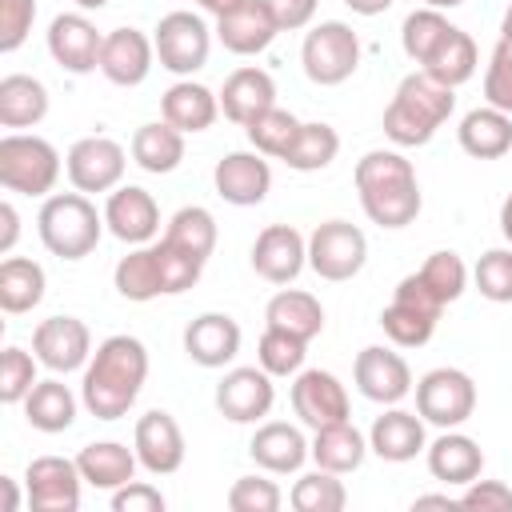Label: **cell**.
<instances>
[{"mask_svg": "<svg viewBox=\"0 0 512 512\" xmlns=\"http://www.w3.org/2000/svg\"><path fill=\"white\" fill-rule=\"evenodd\" d=\"M0 488H4V512H20V492H16V480H12V476H0Z\"/></svg>", "mask_w": 512, "mask_h": 512, "instance_id": "59", "label": "cell"}, {"mask_svg": "<svg viewBox=\"0 0 512 512\" xmlns=\"http://www.w3.org/2000/svg\"><path fill=\"white\" fill-rule=\"evenodd\" d=\"M368 448L388 460V464H408L428 448V432H424V416L388 404V412H380L368 428Z\"/></svg>", "mask_w": 512, "mask_h": 512, "instance_id": "24", "label": "cell"}, {"mask_svg": "<svg viewBox=\"0 0 512 512\" xmlns=\"http://www.w3.org/2000/svg\"><path fill=\"white\" fill-rule=\"evenodd\" d=\"M460 508H476V512H512V488L504 480H472L464 484V492L456 496Z\"/></svg>", "mask_w": 512, "mask_h": 512, "instance_id": "53", "label": "cell"}, {"mask_svg": "<svg viewBox=\"0 0 512 512\" xmlns=\"http://www.w3.org/2000/svg\"><path fill=\"white\" fill-rule=\"evenodd\" d=\"M44 116H48L44 80H36L28 72H8L0 80V128H8V132L36 128Z\"/></svg>", "mask_w": 512, "mask_h": 512, "instance_id": "34", "label": "cell"}, {"mask_svg": "<svg viewBox=\"0 0 512 512\" xmlns=\"http://www.w3.org/2000/svg\"><path fill=\"white\" fill-rule=\"evenodd\" d=\"M416 412L424 424L460 428L476 412V384L464 368H432L416 380Z\"/></svg>", "mask_w": 512, "mask_h": 512, "instance_id": "10", "label": "cell"}, {"mask_svg": "<svg viewBox=\"0 0 512 512\" xmlns=\"http://www.w3.org/2000/svg\"><path fill=\"white\" fill-rule=\"evenodd\" d=\"M104 212H96V204L84 192H52L40 204L36 216V232L40 244L60 256V260H84L96 252L100 236H104Z\"/></svg>", "mask_w": 512, "mask_h": 512, "instance_id": "4", "label": "cell"}, {"mask_svg": "<svg viewBox=\"0 0 512 512\" xmlns=\"http://www.w3.org/2000/svg\"><path fill=\"white\" fill-rule=\"evenodd\" d=\"M456 24L440 12V8H416V12H408L404 16V24H400V48H404V56L412 60V64H428V56L440 48V40L452 32Z\"/></svg>", "mask_w": 512, "mask_h": 512, "instance_id": "42", "label": "cell"}, {"mask_svg": "<svg viewBox=\"0 0 512 512\" xmlns=\"http://www.w3.org/2000/svg\"><path fill=\"white\" fill-rule=\"evenodd\" d=\"M36 20V0H0V52H16Z\"/></svg>", "mask_w": 512, "mask_h": 512, "instance_id": "52", "label": "cell"}, {"mask_svg": "<svg viewBox=\"0 0 512 512\" xmlns=\"http://www.w3.org/2000/svg\"><path fill=\"white\" fill-rule=\"evenodd\" d=\"M300 124H304V120H296L288 108L272 104V108H268V112H260L252 124H244V136H248V144H252L260 156L284 160V152L292 148V140H296Z\"/></svg>", "mask_w": 512, "mask_h": 512, "instance_id": "43", "label": "cell"}, {"mask_svg": "<svg viewBox=\"0 0 512 512\" xmlns=\"http://www.w3.org/2000/svg\"><path fill=\"white\" fill-rule=\"evenodd\" d=\"M412 508H456V496H448V492H440V496H416Z\"/></svg>", "mask_w": 512, "mask_h": 512, "instance_id": "60", "label": "cell"}, {"mask_svg": "<svg viewBox=\"0 0 512 512\" xmlns=\"http://www.w3.org/2000/svg\"><path fill=\"white\" fill-rule=\"evenodd\" d=\"M264 324L280 328V332H292V336L312 344L324 332V304L312 292H304V288H280L264 304Z\"/></svg>", "mask_w": 512, "mask_h": 512, "instance_id": "35", "label": "cell"}, {"mask_svg": "<svg viewBox=\"0 0 512 512\" xmlns=\"http://www.w3.org/2000/svg\"><path fill=\"white\" fill-rule=\"evenodd\" d=\"M212 184H216V196L224 204H232V208H256L272 192L268 156H260L256 148L252 152H228V156L216 160Z\"/></svg>", "mask_w": 512, "mask_h": 512, "instance_id": "21", "label": "cell"}, {"mask_svg": "<svg viewBox=\"0 0 512 512\" xmlns=\"http://www.w3.org/2000/svg\"><path fill=\"white\" fill-rule=\"evenodd\" d=\"M284 504V492L268 476H240L228 488V508L232 512H276Z\"/></svg>", "mask_w": 512, "mask_h": 512, "instance_id": "50", "label": "cell"}, {"mask_svg": "<svg viewBox=\"0 0 512 512\" xmlns=\"http://www.w3.org/2000/svg\"><path fill=\"white\" fill-rule=\"evenodd\" d=\"M276 104V80L272 72L256 68V64H244L236 72L224 76V88H220V112L232 120V124H252L260 112H268Z\"/></svg>", "mask_w": 512, "mask_h": 512, "instance_id": "27", "label": "cell"}, {"mask_svg": "<svg viewBox=\"0 0 512 512\" xmlns=\"http://www.w3.org/2000/svg\"><path fill=\"white\" fill-rule=\"evenodd\" d=\"M132 160H136L144 172H152V176L176 172L180 160H184V132L172 128L164 116L152 120V124H140V128L132 132Z\"/></svg>", "mask_w": 512, "mask_h": 512, "instance_id": "36", "label": "cell"}, {"mask_svg": "<svg viewBox=\"0 0 512 512\" xmlns=\"http://www.w3.org/2000/svg\"><path fill=\"white\" fill-rule=\"evenodd\" d=\"M308 444L312 440H304V432L296 424H288V420H264L252 432V440H248V456L268 476H292V472L304 468V460H312L308 456Z\"/></svg>", "mask_w": 512, "mask_h": 512, "instance_id": "25", "label": "cell"}, {"mask_svg": "<svg viewBox=\"0 0 512 512\" xmlns=\"http://www.w3.org/2000/svg\"><path fill=\"white\" fill-rule=\"evenodd\" d=\"M44 268L32 256H4L0 260V308L8 316H24L44 300Z\"/></svg>", "mask_w": 512, "mask_h": 512, "instance_id": "37", "label": "cell"}, {"mask_svg": "<svg viewBox=\"0 0 512 512\" xmlns=\"http://www.w3.org/2000/svg\"><path fill=\"white\" fill-rule=\"evenodd\" d=\"M32 352L56 376L84 372V364L92 360V332L80 316H48L32 328Z\"/></svg>", "mask_w": 512, "mask_h": 512, "instance_id": "12", "label": "cell"}, {"mask_svg": "<svg viewBox=\"0 0 512 512\" xmlns=\"http://www.w3.org/2000/svg\"><path fill=\"white\" fill-rule=\"evenodd\" d=\"M444 304L432 296V288L408 272L396 288H392V304L380 312V328L396 348H424L440 324Z\"/></svg>", "mask_w": 512, "mask_h": 512, "instance_id": "6", "label": "cell"}, {"mask_svg": "<svg viewBox=\"0 0 512 512\" xmlns=\"http://www.w3.org/2000/svg\"><path fill=\"white\" fill-rule=\"evenodd\" d=\"M352 380H356V392L372 404H400L416 388L408 360L396 348H384V344H368V348L356 352Z\"/></svg>", "mask_w": 512, "mask_h": 512, "instance_id": "14", "label": "cell"}, {"mask_svg": "<svg viewBox=\"0 0 512 512\" xmlns=\"http://www.w3.org/2000/svg\"><path fill=\"white\" fill-rule=\"evenodd\" d=\"M472 284L484 300L512 304V248H488L472 268Z\"/></svg>", "mask_w": 512, "mask_h": 512, "instance_id": "47", "label": "cell"}, {"mask_svg": "<svg viewBox=\"0 0 512 512\" xmlns=\"http://www.w3.org/2000/svg\"><path fill=\"white\" fill-rule=\"evenodd\" d=\"M132 448H136V460H140V468L148 476H172V472H180L184 452H188L176 416L164 412V408H152V412H144L136 420Z\"/></svg>", "mask_w": 512, "mask_h": 512, "instance_id": "19", "label": "cell"}, {"mask_svg": "<svg viewBox=\"0 0 512 512\" xmlns=\"http://www.w3.org/2000/svg\"><path fill=\"white\" fill-rule=\"evenodd\" d=\"M196 8H204L208 16H224V12H232V8H240L244 0H192Z\"/></svg>", "mask_w": 512, "mask_h": 512, "instance_id": "58", "label": "cell"}, {"mask_svg": "<svg viewBox=\"0 0 512 512\" xmlns=\"http://www.w3.org/2000/svg\"><path fill=\"white\" fill-rule=\"evenodd\" d=\"M424 460H428L432 480L456 484V488L472 484V480L484 472V452H480V444H476L472 436L456 432V428H440V436L424 448Z\"/></svg>", "mask_w": 512, "mask_h": 512, "instance_id": "28", "label": "cell"}, {"mask_svg": "<svg viewBox=\"0 0 512 512\" xmlns=\"http://www.w3.org/2000/svg\"><path fill=\"white\" fill-rule=\"evenodd\" d=\"M452 108H456V88L416 68L396 84L384 108V136L396 148H424L440 132V124L452 116Z\"/></svg>", "mask_w": 512, "mask_h": 512, "instance_id": "3", "label": "cell"}, {"mask_svg": "<svg viewBox=\"0 0 512 512\" xmlns=\"http://www.w3.org/2000/svg\"><path fill=\"white\" fill-rule=\"evenodd\" d=\"M292 412L300 416V424H308L312 432L336 420H348V392L340 384V376H332L328 368H300L292 380Z\"/></svg>", "mask_w": 512, "mask_h": 512, "instance_id": "18", "label": "cell"}, {"mask_svg": "<svg viewBox=\"0 0 512 512\" xmlns=\"http://www.w3.org/2000/svg\"><path fill=\"white\" fill-rule=\"evenodd\" d=\"M108 504H112V512H164V492L156 488V484H148V480H128V484H120L116 492H108Z\"/></svg>", "mask_w": 512, "mask_h": 512, "instance_id": "54", "label": "cell"}, {"mask_svg": "<svg viewBox=\"0 0 512 512\" xmlns=\"http://www.w3.org/2000/svg\"><path fill=\"white\" fill-rule=\"evenodd\" d=\"M352 180H356L364 216L380 228H408L424 208L416 168L400 148L364 152L352 168Z\"/></svg>", "mask_w": 512, "mask_h": 512, "instance_id": "2", "label": "cell"}, {"mask_svg": "<svg viewBox=\"0 0 512 512\" xmlns=\"http://www.w3.org/2000/svg\"><path fill=\"white\" fill-rule=\"evenodd\" d=\"M500 232H504V240L512 244V192H508L504 204H500Z\"/></svg>", "mask_w": 512, "mask_h": 512, "instance_id": "61", "label": "cell"}, {"mask_svg": "<svg viewBox=\"0 0 512 512\" xmlns=\"http://www.w3.org/2000/svg\"><path fill=\"white\" fill-rule=\"evenodd\" d=\"M160 116L180 128L184 136H196V132H208L220 116V96L204 84H196L192 76H180L164 96H160Z\"/></svg>", "mask_w": 512, "mask_h": 512, "instance_id": "29", "label": "cell"}, {"mask_svg": "<svg viewBox=\"0 0 512 512\" xmlns=\"http://www.w3.org/2000/svg\"><path fill=\"white\" fill-rule=\"evenodd\" d=\"M104 224H108V232H112L120 244H128V248L152 244L156 232H160V204H156V196H152L148 188H140V184H120V188H112L108 200H104Z\"/></svg>", "mask_w": 512, "mask_h": 512, "instance_id": "17", "label": "cell"}, {"mask_svg": "<svg viewBox=\"0 0 512 512\" xmlns=\"http://www.w3.org/2000/svg\"><path fill=\"white\" fill-rule=\"evenodd\" d=\"M368 264V236L352 224V220H324L312 228L308 236V268L328 280V284H344L352 276H360Z\"/></svg>", "mask_w": 512, "mask_h": 512, "instance_id": "8", "label": "cell"}, {"mask_svg": "<svg viewBox=\"0 0 512 512\" xmlns=\"http://www.w3.org/2000/svg\"><path fill=\"white\" fill-rule=\"evenodd\" d=\"M112 284H116V292H120L124 300H132V304H148V300L164 296L156 244H136L128 256H120V264L112 268Z\"/></svg>", "mask_w": 512, "mask_h": 512, "instance_id": "38", "label": "cell"}, {"mask_svg": "<svg viewBox=\"0 0 512 512\" xmlns=\"http://www.w3.org/2000/svg\"><path fill=\"white\" fill-rule=\"evenodd\" d=\"M424 4H428V8H440V12H444V8H460L464 0H424Z\"/></svg>", "mask_w": 512, "mask_h": 512, "instance_id": "64", "label": "cell"}, {"mask_svg": "<svg viewBox=\"0 0 512 512\" xmlns=\"http://www.w3.org/2000/svg\"><path fill=\"white\" fill-rule=\"evenodd\" d=\"M336 152H340V132L324 120H308V124H300L292 148L284 152V164L292 172H320L336 160Z\"/></svg>", "mask_w": 512, "mask_h": 512, "instance_id": "41", "label": "cell"}, {"mask_svg": "<svg viewBox=\"0 0 512 512\" xmlns=\"http://www.w3.org/2000/svg\"><path fill=\"white\" fill-rule=\"evenodd\" d=\"M476 64H480L476 40H472L464 28H452V32L440 40V48L428 56L424 72L436 76V80L448 84V88H460V84H468V80L476 76Z\"/></svg>", "mask_w": 512, "mask_h": 512, "instance_id": "40", "label": "cell"}, {"mask_svg": "<svg viewBox=\"0 0 512 512\" xmlns=\"http://www.w3.org/2000/svg\"><path fill=\"white\" fill-rule=\"evenodd\" d=\"M152 44H156L160 68H168L172 76H192L208 64L212 28L204 24V16H196L188 8H176V12L160 16V24L152 28Z\"/></svg>", "mask_w": 512, "mask_h": 512, "instance_id": "9", "label": "cell"}, {"mask_svg": "<svg viewBox=\"0 0 512 512\" xmlns=\"http://www.w3.org/2000/svg\"><path fill=\"white\" fill-rule=\"evenodd\" d=\"M304 356H308V340L280 332V328H264V336L256 344V364L268 376H296L304 368Z\"/></svg>", "mask_w": 512, "mask_h": 512, "instance_id": "46", "label": "cell"}, {"mask_svg": "<svg viewBox=\"0 0 512 512\" xmlns=\"http://www.w3.org/2000/svg\"><path fill=\"white\" fill-rule=\"evenodd\" d=\"M300 64L312 84L336 88L360 68V36L344 20H320L300 44Z\"/></svg>", "mask_w": 512, "mask_h": 512, "instance_id": "7", "label": "cell"}, {"mask_svg": "<svg viewBox=\"0 0 512 512\" xmlns=\"http://www.w3.org/2000/svg\"><path fill=\"white\" fill-rule=\"evenodd\" d=\"M216 40L232 52V56H256L264 52L276 36H280V24L268 8V0H244L240 8L216 16Z\"/></svg>", "mask_w": 512, "mask_h": 512, "instance_id": "23", "label": "cell"}, {"mask_svg": "<svg viewBox=\"0 0 512 512\" xmlns=\"http://www.w3.org/2000/svg\"><path fill=\"white\" fill-rule=\"evenodd\" d=\"M148 380V348L144 340L116 332L96 344L92 360L84 364L80 380V404L96 420H120L140 400V388Z\"/></svg>", "mask_w": 512, "mask_h": 512, "instance_id": "1", "label": "cell"}, {"mask_svg": "<svg viewBox=\"0 0 512 512\" xmlns=\"http://www.w3.org/2000/svg\"><path fill=\"white\" fill-rule=\"evenodd\" d=\"M100 44L104 32H96L84 12H60L48 24V56L72 76H88L100 68Z\"/></svg>", "mask_w": 512, "mask_h": 512, "instance_id": "20", "label": "cell"}, {"mask_svg": "<svg viewBox=\"0 0 512 512\" xmlns=\"http://www.w3.org/2000/svg\"><path fill=\"white\" fill-rule=\"evenodd\" d=\"M60 180V152L36 132L0 136V184L16 196H52Z\"/></svg>", "mask_w": 512, "mask_h": 512, "instance_id": "5", "label": "cell"}, {"mask_svg": "<svg viewBox=\"0 0 512 512\" xmlns=\"http://www.w3.org/2000/svg\"><path fill=\"white\" fill-rule=\"evenodd\" d=\"M72 4H76L80 12H100V8L108 4V0H72Z\"/></svg>", "mask_w": 512, "mask_h": 512, "instance_id": "63", "label": "cell"}, {"mask_svg": "<svg viewBox=\"0 0 512 512\" xmlns=\"http://www.w3.org/2000/svg\"><path fill=\"white\" fill-rule=\"evenodd\" d=\"M268 8H272V16H276L280 32H300V28H308L312 16H316V0H268Z\"/></svg>", "mask_w": 512, "mask_h": 512, "instance_id": "55", "label": "cell"}, {"mask_svg": "<svg viewBox=\"0 0 512 512\" xmlns=\"http://www.w3.org/2000/svg\"><path fill=\"white\" fill-rule=\"evenodd\" d=\"M124 168H128V152H124V144L112 140V136H80V140L68 148V156H64L68 184H72L76 192H84V196L120 188Z\"/></svg>", "mask_w": 512, "mask_h": 512, "instance_id": "11", "label": "cell"}, {"mask_svg": "<svg viewBox=\"0 0 512 512\" xmlns=\"http://www.w3.org/2000/svg\"><path fill=\"white\" fill-rule=\"evenodd\" d=\"M288 504L296 512H340L348 504V492H344V480L336 472L316 468V472L296 476V484L288 492Z\"/></svg>", "mask_w": 512, "mask_h": 512, "instance_id": "44", "label": "cell"}, {"mask_svg": "<svg viewBox=\"0 0 512 512\" xmlns=\"http://www.w3.org/2000/svg\"><path fill=\"white\" fill-rule=\"evenodd\" d=\"M76 392L52 372L48 380H36L32 384V392L24 396V420L36 428V432H48V436H56V432H68L72 424H76Z\"/></svg>", "mask_w": 512, "mask_h": 512, "instance_id": "33", "label": "cell"}, {"mask_svg": "<svg viewBox=\"0 0 512 512\" xmlns=\"http://www.w3.org/2000/svg\"><path fill=\"white\" fill-rule=\"evenodd\" d=\"M356 16H380V12H388L392 8V0H344Z\"/></svg>", "mask_w": 512, "mask_h": 512, "instance_id": "57", "label": "cell"}, {"mask_svg": "<svg viewBox=\"0 0 512 512\" xmlns=\"http://www.w3.org/2000/svg\"><path fill=\"white\" fill-rule=\"evenodd\" d=\"M456 140L472 160H500L512 152V116L492 104L472 108V112H464Z\"/></svg>", "mask_w": 512, "mask_h": 512, "instance_id": "32", "label": "cell"}, {"mask_svg": "<svg viewBox=\"0 0 512 512\" xmlns=\"http://www.w3.org/2000/svg\"><path fill=\"white\" fill-rule=\"evenodd\" d=\"M276 376H268L260 364L228 368L216 384V412L232 424H260L276 404Z\"/></svg>", "mask_w": 512, "mask_h": 512, "instance_id": "13", "label": "cell"}, {"mask_svg": "<svg viewBox=\"0 0 512 512\" xmlns=\"http://www.w3.org/2000/svg\"><path fill=\"white\" fill-rule=\"evenodd\" d=\"M156 64V44L140 28H112L100 44V76L116 88H136Z\"/></svg>", "mask_w": 512, "mask_h": 512, "instance_id": "22", "label": "cell"}, {"mask_svg": "<svg viewBox=\"0 0 512 512\" xmlns=\"http://www.w3.org/2000/svg\"><path fill=\"white\" fill-rule=\"evenodd\" d=\"M156 256H160L164 296H180V292H188V288L200 280V272H204V260H196V256H188V252H180V248H176V244H168L164 236H160V244H156Z\"/></svg>", "mask_w": 512, "mask_h": 512, "instance_id": "49", "label": "cell"}, {"mask_svg": "<svg viewBox=\"0 0 512 512\" xmlns=\"http://www.w3.org/2000/svg\"><path fill=\"white\" fill-rule=\"evenodd\" d=\"M240 324L228 312H200L184 328V352L200 368H224L240 352Z\"/></svg>", "mask_w": 512, "mask_h": 512, "instance_id": "26", "label": "cell"}, {"mask_svg": "<svg viewBox=\"0 0 512 512\" xmlns=\"http://www.w3.org/2000/svg\"><path fill=\"white\" fill-rule=\"evenodd\" d=\"M368 436L352 424V420H336V424H324L312 432V444H308V456L316 468H328L336 476H348L364 464L368 456Z\"/></svg>", "mask_w": 512, "mask_h": 512, "instance_id": "30", "label": "cell"}, {"mask_svg": "<svg viewBox=\"0 0 512 512\" xmlns=\"http://www.w3.org/2000/svg\"><path fill=\"white\" fill-rule=\"evenodd\" d=\"M484 100L500 112L512 116V44L496 40L492 56H488V72H484Z\"/></svg>", "mask_w": 512, "mask_h": 512, "instance_id": "51", "label": "cell"}, {"mask_svg": "<svg viewBox=\"0 0 512 512\" xmlns=\"http://www.w3.org/2000/svg\"><path fill=\"white\" fill-rule=\"evenodd\" d=\"M80 468L68 456H36L24 468V492L36 512H76L80 508Z\"/></svg>", "mask_w": 512, "mask_h": 512, "instance_id": "16", "label": "cell"}, {"mask_svg": "<svg viewBox=\"0 0 512 512\" xmlns=\"http://www.w3.org/2000/svg\"><path fill=\"white\" fill-rule=\"evenodd\" d=\"M76 468L84 476L88 488H100V492H116L120 484L136 480V448L120 444V440H96V444H84L76 452Z\"/></svg>", "mask_w": 512, "mask_h": 512, "instance_id": "31", "label": "cell"}, {"mask_svg": "<svg viewBox=\"0 0 512 512\" xmlns=\"http://www.w3.org/2000/svg\"><path fill=\"white\" fill-rule=\"evenodd\" d=\"M252 272L268 284H292L308 268V236L292 224H268L252 240Z\"/></svg>", "mask_w": 512, "mask_h": 512, "instance_id": "15", "label": "cell"}, {"mask_svg": "<svg viewBox=\"0 0 512 512\" xmlns=\"http://www.w3.org/2000/svg\"><path fill=\"white\" fill-rule=\"evenodd\" d=\"M416 276L432 288V296L448 308L452 300H460L464 296V288H468V264L460 260V252H452V248H440V252H432L420 268H416Z\"/></svg>", "mask_w": 512, "mask_h": 512, "instance_id": "45", "label": "cell"}, {"mask_svg": "<svg viewBox=\"0 0 512 512\" xmlns=\"http://www.w3.org/2000/svg\"><path fill=\"white\" fill-rule=\"evenodd\" d=\"M500 40H508V44H512V4L504 8V20H500Z\"/></svg>", "mask_w": 512, "mask_h": 512, "instance_id": "62", "label": "cell"}, {"mask_svg": "<svg viewBox=\"0 0 512 512\" xmlns=\"http://www.w3.org/2000/svg\"><path fill=\"white\" fill-rule=\"evenodd\" d=\"M216 236H220L216 216H212L208 208H200V204L176 208L172 220H168V228H164V240H168V244H176L180 252H188V256H196V260H204V264H208V256L216 252Z\"/></svg>", "mask_w": 512, "mask_h": 512, "instance_id": "39", "label": "cell"}, {"mask_svg": "<svg viewBox=\"0 0 512 512\" xmlns=\"http://www.w3.org/2000/svg\"><path fill=\"white\" fill-rule=\"evenodd\" d=\"M36 352H24L16 344H8L0 352V400L4 404H24V396L36 384Z\"/></svg>", "mask_w": 512, "mask_h": 512, "instance_id": "48", "label": "cell"}, {"mask_svg": "<svg viewBox=\"0 0 512 512\" xmlns=\"http://www.w3.org/2000/svg\"><path fill=\"white\" fill-rule=\"evenodd\" d=\"M16 236H20V212L12 200H4L0 204V256H12Z\"/></svg>", "mask_w": 512, "mask_h": 512, "instance_id": "56", "label": "cell"}]
</instances>
